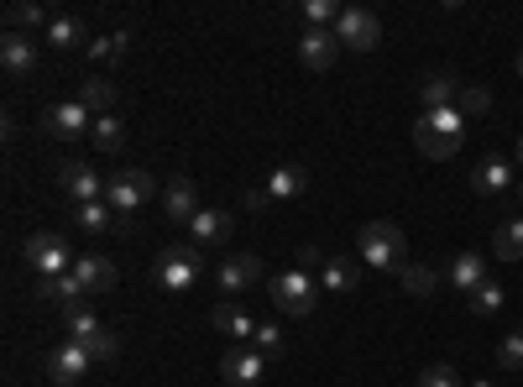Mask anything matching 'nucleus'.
<instances>
[{"instance_id":"18","label":"nucleus","mask_w":523,"mask_h":387,"mask_svg":"<svg viewBox=\"0 0 523 387\" xmlns=\"http://www.w3.org/2000/svg\"><path fill=\"white\" fill-rule=\"evenodd\" d=\"M74 278L84 283V293H110V288H116V262L100 257V252H84L74 262Z\"/></svg>"},{"instance_id":"33","label":"nucleus","mask_w":523,"mask_h":387,"mask_svg":"<svg viewBox=\"0 0 523 387\" xmlns=\"http://www.w3.org/2000/svg\"><path fill=\"white\" fill-rule=\"evenodd\" d=\"M84 351H89V361H116V356H121V335L105 325L100 335H89V340H84Z\"/></svg>"},{"instance_id":"46","label":"nucleus","mask_w":523,"mask_h":387,"mask_svg":"<svg viewBox=\"0 0 523 387\" xmlns=\"http://www.w3.org/2000/svg\"><path fill=\"white\" fill-rule=\"evenodd\" d=\"M518 74H523V53H518Z\"/></svg>"},{"instance_id":"6","label":"nucleus","mask_w":523,"mask_h":387,"mask_svg":"<svg viewBox=\"0 0 523 387\" xmlns=\"http://www.w3.org/2000/svg\"><path fill=\"white\" fill-rule=\"evenodd\" d=\"M21 257H27V267L37 278H63V272H74V262H79V257H68V241L58 231H32L27 246H21Z\"/></svg>"},{"instance_id":"10","label":"nucleus","mask_w":523,"mask_h":387,"mask_svg":"<svg viewBox=\"0 0 523 387\" xmlns=\"http://www.w3.org/2000/svg\"><path fill=\"white\" fill-rule=\"evenodd\" d=\"M105 184H110V178H100L89 163H63V168H58V189L74 199V204H95V199H105Z\"/></svg>"},{"instance_id":"7","label":"nucleus","mask_w":523,"mask_h":387,"mask_svg":"<svg viewBox=\"0 0 523 387\" xmlns=\"http://www.w3.org/2000/svg\"><path fill=\"white\" fill-rule=\"evenodd\" d=\"M335 37H340V48H351V53H372L382 42V21L367 6H346L335 21Z\"/></svg>"},{"instance_id":"35","label":"nucleus","mask_w":523,"mask_h":387,"mask_svg":"<svg viewBox=\"0 0 523 387\" xmlns=\"http://www.w3.org/2000/svg\"><path fill=\"white\" fill-rule=\"evenodd\" d=\"M497 367H503V372H523V330L497 340Z\"/></svg>"},{"instance_id":"22","label":"nucleus","mask_w":523,"mask_h":387,"mask_svg":"<svg viewBox=\"0 0 523 387\" xmlns=\"http://www.w3.org/2000/svg\"><path fill=\"white\" fill-rule=\"evenodd\" d=\"M215 330H225V335H236V346H252V335H257V325H252V314H246L236 299H225V304H215Z\"/></svg>"},{"instance_id":"34","label":"nucleus","mask_w":523,"mask_h":387,"mask_svg":"<svg viewBox=\"0 0 523 387\" xmlns=\"http://www.w3.org/2000/svg\"><path fill=\"white\" fill-rule=\"evenodd\" d=\"M456 110H461V116H487V110H492V89H482V84H461Z\"/></svg>"},{"instance_id":"21","label":"nucleus","mask_w":523,"mask_h":387,"mask_svg":"<svg viewBox=\"0 0 523 387\" xmlns=\"http://www.w3.org/2000/svg\"><path fill=\"white\" fill-rule=\"evenodd\" d=\"M513 184V163L508 157H482V163L471 168V189L476 194H503Z\"/></svg>"},{"instance_id":"39","label":"nucleus","mask_w":523,"mask_h":387,"mask_svg":"<svg viewBox=\"0 0 523 387\" xmlns=\"http://www.w3.org/2000/svg\"><path fill=\"white\" fill-rule=\"evenodd\" d=\"M471 309H476V314H497V309H503V288H497L492 278H487L482 288H471Z\"/></svg>"},{"instance_id":"36","label":"nucleus","mask_w":523,"mask_h":387,"mask_svg":"<svg viewBox=\"0 0 523 387\" xmlns=\"http://www.w3.org/2000/svg\"><path fill=\"white\" fill-rule=\"evenodd\" d=\"M63 325H68V335H74V346H84V340L89 335H100L105 325L95 320V314H89V309H74V314H63Z\"/></svg>"},{"instance_id":"23","label":"nucleus","mask_w":523,"mask_h":387,"mask_svg":"<svg viewBox=\"0 0 523 387\" xmlns=\"http://www.w3.org/2000/svg\"><path fill=\"white\" fill-rule=\"evenodd\" d=\"M456 100H461V84L450 74H424V84H419V105L424 110H456Z\"/></svg>"},{"instance_id":"16","label":"nucleus","mask_w":523,"mask_h":387,"mask_svg":"<svg viewBox=\"0 0 523 387\" xmlns=\"http://www.w3.org/2000/svg\"><path fill=\"white\" fill-rule=\"evenodd\" d=\"M231 231H236V215L231 210H199L194 225H189L194 246H204V252H210V246H225V241H231Z\"/></svg>"},{"instance_id":"24","label":"nucleus","mask_w":523,"mask_h":387,"mask_svg":"<svg viewBox=\"0 0 523 387\" xmlns=\"http://www.w3.org/2000/svg\"><path fill=\"white\" fill-rule=\"evenodd\" d=\"M267 194H272V204H278V199H299V194H309V168H299V163L272 168V178H267Z\"/></svg>"},{"instance_id":"44","label":"nucleus","mask_w":523,"mask_h":387,"mask_svg":"<svg viewBox=\"0 0 523 387\" xmlns=\"http://www.w3.org/2000/svg\"><path fill=\"white\" fill-rule=\"evenodd\" d=\"M471 387H492V377H482V382H471Z\"/></svg>"},{"instance_id":"29","label":"nucleus","mask_w":523,"mask_h":387,"mask_svg":"<svg viewBox=\"0 0 523 387\" xmlns=\"http://www.w3.org/2000/svg\"><path fill=\"white\" fill-rule=\"evenodd\" d=\"M42 21H48V11L37 6V0H16V6H6V32H37ZM53 27V21H48Z\"/></svg>"},{"instance_id":"31","label":"nucleus","mask_w":523,"mask_h":387,"mask_svg":"<svg viewBox=\"0 0 523 387\" xmlns=\"http://www.w3.org/2000/svg\"><path fill=\"white\" fill-rule=\"evenodd\" d=\"M89 136H95V147H100V152H121V142H126V126H121V116H100Z\"/></svg>"},{"instance_id":"28","label":"nucleus","mask_w":523,"mask_h":387,"mask_svg":"<svg viewBox=\"0 0 523 387\" xmlns=\"http://www.w3.org/2000/svg\"><path fill=\"white\" fill-rule=\"evenodd\" d=\"M398 283H403V293H414V299H429V293H435V283H440V272L424 267V262H403V267H398Z\"/></svg>"},{"instance_id":"43","label":"nucleus","mask_w":523,"mask_h":387,"mask_svg":"<svg viewBox=\"0 0 523 387\" xmlns=\"http://www.w3.org/2000/svg\"><path fill=\"white\" fill-rule=\"evenodd\" d=\"M513 157H518V163H523V136H518V147H513Z\"/></svg>"},{"instance_id":"5","label":"nucleus","mask_w":523,"mask_h":387,"mask_svg":"<svg viewBox=\"0 0 523 387\" xmlns=\"http://www.w3.org/2000/svg\"><path fill=\"white\" fill-rule=\"evenodd\" d=\"M157 194V178L147 168H116V178L105 184V204L116 215H136V210H147Z\"/></svg>"},{"instance_id":"20","label":"nucleus","mask_w":523,"mask_h":387,"mask_svg":"<svg viewBox=\"0 0 523 387\" xmlns=\"http://www.w3.org/2000/svg\"><path fill=\"white\" fill-rule=\"evenodd\" d=\"M84 110H89V116H116V84H110V79H100V74H89V79H79V95H74Z\"/></svg>"},{"instance_id":"27","label":"nucleus","mask_w":523,"mask_h":387,"mask_svg":"<svg viewBox=\"0 0 523 387\" xmlns=\"http://www.w3.org/2000/svg\"><path fill=\"white\" fill-rule=\"evenodd\" d=\"M492 257L497 262H523V220H503V225H497Z\"/></svg>"},{"instance_id":"26","label":"nucleus","mask_w":523,"mask_h":387,"mask_svg":"<svg viewBox=\"0 0 523 387\" xmlns=\"http://www.w3.org/2000/svg\"><path fill=\"white\" fill-rule=\"evenodd\" d=\"M74 225L84 236H105L110 225H116V210H110L105 199H95V204H74Z\"/></svg>"},{"instance_id":"8","label":"nucleus","mask_w":523,"mask_h":387,"mask_svg":"<svg viewBox=\"0 0 523 387\" xmlns=\"http://www.w3.org/2000/svg\"><path fill=\"white\" fill-rule=\"evenodd\" d=\"M220 377L231 382V387H257L267 377V356L257 346H231L220 356Z\"/></svg>"},{"instance_id":"41","label":"nucleus","mask_w":523,"mask_h":387,"mask_svg":"<svg viewBox=\"0 0 523 387\" xmlns=\"http://www.w3.org/2000/svg\"><path fill=\"white\" fill-rule=\"evenodd\" d=\"M241 210H246V215H267V210H272L267 184H262V189H241Z\"/></svg>"},{"instance_id":"19","label":"nucleus","mask_w":523,"mask_h":387,"mask_svg":"<svg viewBox=\"0 0 523 387\" xmlns=\"http://www.w3.org/2000/svg\"><path fill=\"white\" fill-rule=\"evenodd\" d=\"M445 278H450V288H456V293L482 288L487 283V257L482 252H456V257H450V267H445Z\"/></svg>"},{"instance_id":"45","label":"nucleus","mask_w":523,"mask_h":387,"mask_svg":"<svg viewBox=\"0 0 523 387\" xmlns=\"http://www.w3.org/2000/svg\"><path fill=\"white\" fill-rule=\"evenodd\" d=\"M518 210H523V184H518Z\"/></svg>"},{"instance_id":"3","label":"nucleus","mask_w":523,"mask_h":387,"mask_svg":"<svg viewBox=\"0 0 523 387\" xmlns=\"http://www.w3.org/2000/svg\"><path fill=\"white\" fill-rule=\"evenodd\" d=\"M199 267H204V246H194V241L163 246V257H157V267H152V283L163 293H189L199 283Z\"/></svg>"},{"instance_id":"15","label":"nucleus","mask_w":523,"mask_h":387,"mask_svg":"<svg viewBox=\"0 0 523 387\" xmlns=\"http://www.w3.org/2000/svg\"><path fill=\"white\" fill-rule=\"evenodd\" d=\"M89 367H95V361H89V351L74 346V340H68V346H58V351L48 356V377H53V387H74Z\"/></svg>"},{"instance_id":"9","label":"nucleus","mask_w":523,"mask_h":387,"mask_svg":"<svg viewBox=\"0 0 523 387\" xmlns=\"http://www.w3.org/2000/svg\"><path fill=\"white\" fill-rule=\"evenodd\" d=\"M199 210H204V204H199L194 178L173 173L168 184H163V220H173V225H194V215H199Z\"/></svg>"},{"instance_id":"14","label":"nucleus","mask_w":523,"mask_h":387,"mask_svg":"<svg viewBox=\"0 0 523 387\" xmlns=\"http://www.w3.org/2000/svg\"><path fill=\"white\" fill-rule=\"evenodd\" d=\"M262 278V262L252 257V252H231L220 262V272H215V283H220V293H246Z\"/></svg>"},{"instance_id":"17","label":"nucleus","mask_w":523,"mask_h":387,"mask_svg":"<svg viewBox=\"0 0 523 387\" xmlns=\"http://www.w3.org/2000/svg\"><path fill=\"white\" fill-rule=\"evenodd\" d=\"M37 299H48L63 314H74V309H84V283L74 272H63V278H37Z\"/></svg>"},{"instance_id":"12","label":"nucleus","mask_w":523,"mask_h":387,"mask_svg":"<svg viewBox=\"0 0 523 387\" xmlns=\"http://www.w3.org/2000/svg\"><path fill=\"white\" fill-rule=\"evenodd\" d=\"M0 68H6V79H32L37 74V42L27 32H6L0 37Z\"/></svg>"},{"instance_id":"4","label":"nucleus","mask_w":523,"mask_h":387,"mask_svg":"<svg viewBox=\"0 0 523 387\" xmlns=\"http://www.w3.org/2000/svg\"><path fill=\"white\" fill-rule=\"evenodd\" d=\"M267 293H272V304H278L288 320H309L314 299H320V278H309V272L288 267V272H278V278H267Z\"/></svg>"},{"instance_id":"25","label":"nucleus","mask_w":523,"mask_h":387,"mask_svg":"<svg viewBox=\"0 0 523 387\" xmlns=\"http://www.w3.org/2000/svg\"><path fill=\"white\" fill-rule=\"evenodd\" d=\"M361 283V262L356 257H330L320 272V293H351Z\"/></svg>"},{"instance_id":"11","label":"nucleus","mask_w":523,"mask_h":387,"mask_svg":"<svg viewBox=\"0 0 523 387\" xmlns=\"http://www.w3.org/2000/svg\"><path fill=\"white\" fill-rule=\"evenodd\" d=\"M335 58H340V37L330 27H309L299 37V63L309 68V74H325V68H335Z\"/></svg>"},{"instance_id":"40","label":"nucleus","mask_w":523,"mask_h":387,"mask_svg":"<svg viewBox=\"0 0 523 387\" xmlns=\"http://www.w3.org/2000/svg\"><path fill=\"white\" fill-rule=\"evenodd\" d=\"M252 346L272 361V356H283V330L278 325H257V335H252Z\"/></svg>"},{"instance_id":"38","label":"nucleus","mask_w":523,"mask_h":387,"mask_svg":"<svg viewBox=\"0 0 523 387\" xmlns=\"http://www.w3.org/2000/svg\"><path fill=\"white\" fill-rule=\"evenodd\" d=\"M419 387H461V372L450 367V361H435V367L419 372Z\"/></svg>"},{"instance_id":"37","label":"nucleus","mask_w":523,"mask_h":387,"mask_svg":"<svg viewBox=\"0 0 523 387\" xmlns=\"http://www.w3.org/2000/svg\"><path fill=\"white\" fill-rule=\"evenodd\" d=\"M340 11H346V6H340V0H309V6H304V16H309V27H330V32H335V21H340Z\"/></svg>"},{"instance_id":"1","label":"nucleus","mask_w":523,"mask_h":387,"mask_svg":"<svg viewBox=\"0 0 523 387\" xmlns=\"http://www.w3.org/2000/svg\"><path fill=\"white\" fill-rule=\"evenodd\" d=\"M461 142H466V116H461V110H419V121H414L419 157L445 163V157L461 152Z\"/></svg>"},{"instance_id":"42","label":"nucleus","mask_w":523,"mask_h":387,"mask_svg":"<svg viewBox=\"0 0 523 387\" xmlns=\"http://www.w3.org/2000/svg\"><path fill=\"white\" fill-rule=\"evenodd\" d=\"M299 272H309V278H320V272H325V252H320V246H299Z\"/></svg>"},{"instance_id":"2","label":"nucleus","mask_w":523,"mask_h":387,"mask_svg":"<svg viewBox=\"0 0 523 387\" xmlns=\"http://www.w3.org/2000/svg\"><path fill=\"white\" fill-rule=\"evenodd\" d=\"M356 252L367 267H382V272H398L403 267V252H408V236L398 231L393 220H367L356 231Z\"/></svg>"},{"instance_id":"30","label":"nucleus","mask_w":523,"mask_h":387,"mask_svg":"<svg viewBox=\"0 0 523 387\" xmlns=\"http://www.w3.org/2000/svg\"><path fill=\"white\" fill-rule=\"evenodd\" d=\"M48 42H53V48H79V42H84V21L79 16H53ZM84 48H89V42H84Z\"/></svg>"},{"instance_id":"13","label":"nucleus","mask_w":523,"mask_h":387,"mask_svg":"<svg viewBox=\"0 0 523 387\" xmlns=\"http://www.w3.org/2000/svg\"><path fill=\"white\" fill-rule=\"evenodd\" d=\"M42 131L68 142V136H89V131H95V116H89L79 100H63V105H53L48 116H42Z\"/></svg>"},{"instance_id":"32","label":"nucleus","mask_w":523,"mask_h":387,"mask_svg":"<svg viewBox=\"0 0 523 387\" xmlns=\"http://www.w3.org/2000/svg\"><path fill=\"white\" fill-rule=\"evenodd\" d=\"M126 42H131L126 32H105V37H89V48H84V53L95 58V63H110V58H121V53H126Z\"/></svg>"}]
</instances>
